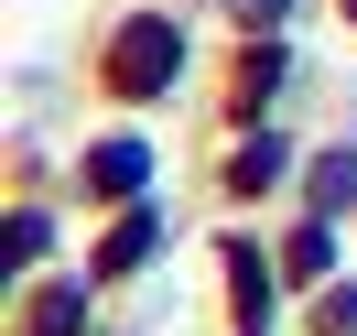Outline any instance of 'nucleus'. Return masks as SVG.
<instances>
[{
	"label": "nucleus",
	"instance_id": "4",
	"mask_svg": "<svg viewBox=\"0 0 357 336\" xmlns=\"http://www.w3.org/2000/svg\"><path fill=\"white\" fill-rule=\"evenodd\" d=\"M76 314H87L76 293H44V314H33V336H76Z\"/></svg>",
	"mask_w": 357,
	"mask_h": 336
},
{
	"label": "nucleus",
	"instance_id": "3",
	"mask_svg": "<svg viewBox=\"0 0 357 336\" xmlns=\"http://www.w3.org/2000/svg\"><path fill=\"white\" fill-rule=\"evenodd\" d=\"M152 174V163H141V141H109V152H98V184H141Z\"/></svg>",
	"mask_w": 357,
	"mask_h": 336
},
{
	"label": "nucleus",
	"instance_id": "2",
	"mask_svg": "<svg viewBox=\"0 0 357 336\" xmlns=\"http://www.w3.org/2000/svg\"><path fill=\"white\" fill-rule=\"evenodd\" d=\"M314 206H325V217L357 206V152H325V163H314Z\"/></svg>",
	"mask_w": 357,
	"mask_h": 336
},
{
	"label": "nucleus",
	"instance_id": "5",
	"mask_svg": "<svg viewBox=\"0 0 357 336\" xmlns=\"http://www.w3.org/2000/svg\"><path fill=\"white\" fill-rule=\"evenodd\" d=\"M271 11H282V0H271Z\"/></svg>",
	"mask_w": 357,
	"mask_h": 336
},
{
	"label": "nucleus",
	"instance_id": "1",
	"mask_svg": "<svg viewBox=\"0 0 357 336\" xmlns=\"http://www.w3.org/2000/svg\"><path fill=\"white\" fill-rule=\"evenodd\" d=\"M109 66H119V87H130V98H152L162 76L184 66V33H174V22H130V33H119V54H109Z\"/></svg>",
	"mask_w": 357,
	"mask_h": 336
}]
</instances>
